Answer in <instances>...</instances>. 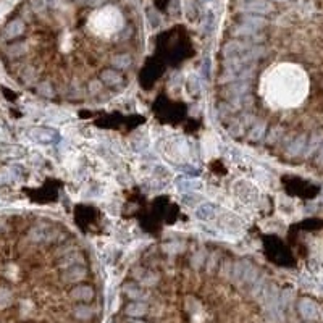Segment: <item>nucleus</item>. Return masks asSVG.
I'll list each match as a JSON object with an SVG mask.
<instances>
[{
	"label": "nucleus",
	"mask_w": 323,
	"mask_h": 323,
	"mask_svg": "<svg viewBox=\"0 0 323 323\" xmlns=\"http://www.w3.org/2000/svg\"><path fill=\"white\" fill-rule=\"evenodd\" d=\"M84 277H86V268L81 265H73L70 268H65L62 278L66 283H76V281H81Z\"/></svg>",
	"instance_id": "obj_4"
},
{
	"label": "nucleus",
	"mask_w": 323,
	"mask_h": 323,
	"mask_svg": "<svg viewBox=\"0 0 323 323\" xmlns=\"http://www.w3.org/2000/svg\"><path fill=\"white\" fill-rule=\"evenodd\" d=\"M38 92L44 97H52L53 95V89H52V84L48 81H42L39 86H38Z\"/></svg>",
	"instance_id": "obj_19"
},
{
	"label": "nucleus",
	"mask_w": 323,
	"mask_h": 323,
	"mask_svg": "<svg viewBox=\"0 0 323 323\" xmlns=\"http://www.w3.org/2000/svg\"><path fill=\"white\" fill-rule=\"evenodd\" d=\"M36 76H38V75H36V70L33 68V66H28V68L23 71V76H21V78H23V81H24V83H28V84H29V83H33V81H34Z\"/></svg>",
	"instance_id": "obj_21"
},
{
	"label": "nucleus",
	"mask_w": 323,
	"mask_h": 323,
	"mask_svg": "<svg viewBox=\"0 0 323 323\" xmlns=\"http://www.w3.org/2000/svg\"><path fill=\"white\" fill-rule=\"evenodd\" d=\"M264 130H265V125L257 123L252 128V131L249 133V139H251V141H259V139L262 138V134H264Z\"/></svg>",
	"instance_id": "obj_18"
},
{
	"label": "nucleus",
	"mask_w": 323,
	"mask_h": 323,
	"mask_svg": "<svg viewBox=\"0 0 323 323\" xmlns=\"http://www.w3.org/2000/svg\"><path fill=\"white\" fill-rule=\"evenodd\" d=\"M79 262H83V255L79 252H70L65 254L62 259H60L58 265L62 268H70L73 265H79Z\"/></svg>",
	"instance_id": "obj_8"
},
{
	"label": "nucleus",
	"mask_w": 323,
	"mask_h": 323,
	"mask_svg": "<svg viewBox=\"0 0 323 323\" xmlns=\"http://www.w3.org/2000/svg\"><path fill=\"white\" fill-rule=\"evenodd\" d=\"M94 314V310L91 309L89 306H78L75 309V315H76V319H81V320H88L91 319Z\"/></svg>",
	"instance_id": "obj_17"
},
{
	"label": "nucleus",
	"mask_w": 323,
	"mask_h": 323,
	"mask_svg": "<svg viewBox=\"0 0 323 323\" xmlns=\"http://www.w3.org/2000/svg\"><path fill=\"white\" fill-rule=\"evenodd\" d=\"M126 292H128V296L133 297V299H141V297H144V292L141 289H138L136 286H131V284L126 286Z\"/></svg>",
	"instance_id": "obj_22"
},
{
	"label": "nucleus",
	"mask_w": 323,
	"mask_h": 323,
	"mask_svg": "<svg viewBox=\"0 0 323 323\" xmlns=\"http://www.w3.org/2000/svg\"><path fill=\"white\" fill-rule=\"evenodd\" d=\"M247 48H249V44H244V42H239V41L228 42V44L223 47V57H227V58L239 57L247 50Z\"/></svg>",
	"instance_id": "obj_2"
},
{
	"label": "nucleus",
	"mask_w": 323,
	"mask_h": 323,
	"mask_svg": "<svg viewBox=\"0 0 323 323\" xmlns=\"http://www.w3.org/2000/svg\"><path fill=\"white\" fill-rule=\"evenodd\" d=\"M196 215L199 218H202V220H210V218H213L217 215V207L212 205V204H204L197 209Z\"/></svg>",
	"instance_id": "obj_11"
},
{
	"label": "nucleus",
	"mask_w": 323,
	"mask_h": 323,
	"mask_svg": "<svg viewBox=\"0 0 323 323\" xmlns=\"http://www.w3.org/2000/svg\"><path fill=\"white\" fill-rule=\"evenodd\" d=\"M26 50H28V44H26V42H15V44L8 46L7 53H8L10 57H21V55L26 53Z\"/></svg>",
	"instance_id": "obj_12"
},
{
	"label": "nucleus",
	"mask_w": 323,
	"mask_h": 323,
	"mask_svg": "<svg viewBox=\"0 0 323 323\" xmlns=\"http://www.w3.org/2000/svg\"><path fill=\"white\" fill-rule=\"evenodd\" d=\"M29 138L34 139L38 142H52L55 139V133L50 130H46V128H34V130L29 131Z\"/></svg>",
	"instance_id": "obj_5"
},
{
	"label": "nucleus",
	"mask_w": 323,
	"mask_h": 323,
	"mask_svg": "<svg viewBox=\"0 0 323 323\" xmlns=\"http://www.w3.org/2000/svg\"><path fill=\"white\" fill-rule=\"evenodd\" d=\"M11 302V292L5 288H0V307H7Z\"/></svg>",
	"instance_id": "obj_20"
},
{
	"label": "nucleus",
	"mask_w": 323,
	"mask_h": 323,
	"mask_svg": "<svg viewBox=\"0 0 323 323\" xmlns=\"http://www.w3.org/2000/svg\"><path fill=\"white\" fill-rule=\"evenodd\" d=\"M71 297L76 301H91L94 297V291L91 286H76L71 291Z\"/></svg>",
	"instance_id": "obj_7"
},
{
	"label": "nucleus",
	"mask_w": 323,
	"mask_h": 323,
	"mask_svg": "<svg viewBox=\"0 0 323 323\" xmlns=\"http://www.w3.org/2000/svg\"><path fill=\"white\" fill-rule=\"evenodd\" d=\"M24 21L20 20V18H16V20H11L7 26L3 29V36L5 39H16L20 38V36L24 33Z\"/></svg>",
	"instance_id": "obj_3"
},
{
	"label": "nucleus",
	"mask_w": 323,
	"mask_h": 323,
	"mask_svg": "<svg viewBox=\"0 0 323 323\" xmlns=\"http://www.w3.org/2000/svg\"><path fill=\"white\" fill-rule=\"evenodd\" d=\"M317 162H323V145L320 147V152H319V155H317Z\"/></svg>",
	"instance_id": "obj_25"
},
{
	"label": "nucleus",
	"mask_w": 323,
	"mask_h": 323,
	"mask_svg": "<svg viewBox=\"0 0 323 323\" xmlns=\"http://www.w3.org/2000/svg\"><path fill=\"white\" fill-rule=\"evenodd\" d=\"M145 312H147V307L142 302H133L126 307V314L130 317H142Z\"/></svg>",
	"instance_id": "obj_13"
},
{
	"label": "nucleus",
	"mask_w": 323,
	"mask_h": 323,
	"mask_svg": "<svg viewBox=\"0 0 323 323\" xmlns=\"http://www.w3.org/2000/svg\"><path fill=\"white\" fill-rule=\"evenodd\" d=\"M304 149H306V136H297L294 141L291 142V145L286 152H288V154L292 155V157H297Z\"/></svg>",
	"instance_id": "obj_10"
},
{
	"label": "nucleus",
	"mask_w": 323,
	"mask_h": 323,
	"mask_svg": "<svg viewBox=\"0 0 323 323\" xmlns=\"http://www.w3.org/2000/svg\"><path fill=\"white\" fill-rule=\"evenodd\" d=\"M155 281H157V275H149V277H144L142 278V284H145V286L154 284Z\"/></svg>",
	"instance_id": "obj_23"
},
{
	"label": "nucleus",
	"mask_w": 323,
	"mask_h": 323,
	"mask_svg": "<svg viewBox=\"0 0 323 323\" xmlns=\"http://www.w3.org/2000/svg\"><path fill=\"white\" fill-rule=\"evenodd\" d=\"M277 2H284V0H277Z\"/></svg>",
	"instance_id": "obj_27"
},
{
	"label": "nucleus",
	"mask_w": 323,
	"mask_h": 323,
	"mask_svg": "<svg viewBox=\"0 0 323 323\" xmlns=\"http://www.w3.org/2000/svg\"><path fill=\"white\" fill-rule=\"evenodd\" d=\"M247 91H249V84L246 81H236V84H233V86L230 88L228 92L233 95H242V94H246Z\"/></svg>",
	"instance_id": "obj_16"
},
{
	"label": "nucleus",
	"mask_w": 323,
	"mask_h": 323,
	"mask_svg": "<svg viewBox=\"0 0 323 323\" xmlns=\"http://www.w3.org/2000/svg\"><path fill=\"white\" fill-rule=\"evenodd\" d=\"M247 10L249 11H255V13L265 15V13H270V11L273 10V7L268 2H265V0H254V2H251L247 5Z\"/></svg>",
	"instance_id": "obj_9"
},
{
	"label": "nucleus",
	"mask_w": 323,
	"mask_h": 323,
	"mask_svg": "<svg viewBox=\"0 0 323 323\" xmlns=\"http://www.w3.org/2000/svg\"><path fill=\"white\" fill-rule=\"evenodd\" d=\"M102 81L110 84V86H115V84L121 83V76H120V73H117L115 70H105V71H102Z\"/></svg>",
	"instance_id": "obj_14"
},
{
	"label": "nucleus",
	"mask_w": 323,
	"mask_h": 323,
	"mask_svg": "<svg viewBox=\"0 0 323 323\" xmlns=\"http://www.w3.org/2000/svg\"><path fill=\"white\" fill-rule=\"evenodd\" d=\"M131 323H144V322H138V320H133Z\"/></svg>",
	"instance_id": "obj_26"
},
{
	"label": "nucleus",
	"mask_w": 323,
	"mask_h": 323,
	"mask_svg": "<svg viewBox=\"0 0 323 323\" xmlns=\"http://www.w3.org/2000/svg\"><path fill=\"white\" fill-rule=\"evenodd\" d=\"M100 89H102L100 81H92V83L89 84V91H91V92H99Z\"/></svg>",
	"instance_id": "obj_24"
},
{
	"label": "nucleus",
	"mask_w": 323,
	"mask_h": 323,
	"mask_svg": "<svg viewBox=\"0 0 323 323\" xmlns=\"http://www.w3.org/2000/svg\"><path fill=\"white\" fill-rule=\"evenodd\" d=\"M112 65L115 68H128V66L131 65V57L128 55V53H121V55H115L112 58Z\"/></svg>",
	"instance_id": "obj_15"
},
{
	"label": "nucleus",
	"mask_w": 323,
	"mask_h": 323,
	"mask_svg": "<svg viewBox=\"0 0 323 323\" xmlns=\"http://www.w3.org/2000/svg\"><path fill=\"white\" fill-rule=\"evenodd\" d=\"M55 234V231H53L48 225H36V227H33L31 230H29V239L34 241V242H48V241H52L53 236Z\"/></svg>",
	"instance_id": "obj_1"
},
{
	"label": "nucleus",
	"mask_w": 323,
	"mask_h": 323,
	"mask_svg": "<svg viewBox=\"0 0 323 323\" xmlns=\"http://www.w3.org/2000/svg\"><path fill=\"white\" fill-rule=\"evenodd\" d=\"M299 312L301 315L304 317V319H307V320H312L317 317V306H315V302H312L310 299H302L301 304H299Z\"/></svg>",
	"instance_id": "obj_6"
}]
</instances>
